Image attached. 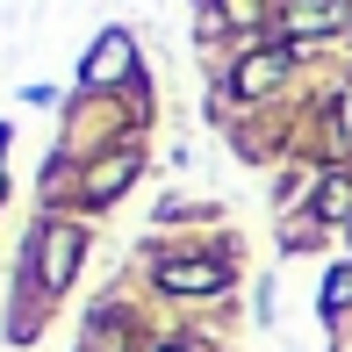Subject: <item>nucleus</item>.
<instances>
[{
	"label": "nucleus",
	"instance_id": "1",
	"mask_svg": "<svg viewBox=\"0 0 352 352\" xmlns=\"http://www.w3.org/2000/svg\"><path fill=\"white\" fill-rule=\"evenodd\" d=\"M158 287H173V295L223 287V259H173V266H158Z\"/></svg>",
	"mask_w": 352,
	"mask_h": 352
},
{
	"label": "nucleus",
	"instance_id": "2",
	"mask_svg": "<svg viewBox=\"0 0 352 352\" xmlns=\"http://www.w3.org/2000/svg\"><path fill=\"white\" fill-rule=\"evenodd\" d=\"M43 287H65L72 280V259H79V230H65V223H58V230H43Z\"/></svg>",
	"mask_w": 352,
	"mask_h": 352
},
{
	"label": "nucleus",
	"instance_id": "3",
	"mask_svg": "<svg viewBox=\"0 0 352 352\" xmlns=\"http://www.w3.org/2000/svg\"><path fill=\"white\" fill-rule=\"evenodd\" d=\"M108 79H130V36H108L87 51V87H108Z\"/></svg>",
	"mask_w": 352,
	"mask_h": 352
},
{
	"label": "nucleus",
	"instance_id": "4",
	"mask_svg": "<svg viewBox=\"0 0 352 352\" xmlns=\"http://www.w3.org/2000/svg\"><path fill=\"white\" fill-rule=\"evenodd\" d=\"M130 173H137V151H116L108 166H94V173H87V201H108V195H122V187H130Z\"/></svg>",
	"mask_w": 352,
	"mask_h": 352
},
{
	"label": "nucleus",
	"instance_id": "5",
	"mask_svg": "<svg viewBox=\"0 0 352 352\" xmlns=\"http://www.w3.org/2000/svg\"><path fill=\"white\" fill-rule=\"evenodd\" d=\"M280 72H287V65H280L274 51L245 58V65H237V94H274V87H280Z\"/></svg>",
	"mask_w": 352,
	"mask_h": 352
},
{
	"label": "nucleus",
	"instance_id": "6",
	"mask_svg": "<svg viewBox=\"0 0 352 352\" xmlns=\"http://www.w3.org/2000/svg\"><path fill=\"white\" fill-rule=\"evenodd\" d=\"M316 209H324L331 223H345V216H352V187H345V180H331V187H324V201H316Z\"/></svg>",
	"mask_w": 352,
	"mask_h": 352
}]
</instances>
